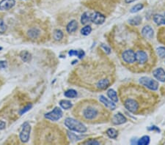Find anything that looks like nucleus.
I'll return each instance as SVG.
<instances>
[{"label": "nucleus", "instance_id": "nucleus-1", "mask_svg": "<svg viewBox=\"0 0 165 145\" xmlns=\"http://www.w3.org/2000/svg\"><path fill=\"white\" fill-rule=\"evenodd\" d=\"M123 104L134 114H145L153 108L157 97L145 86L136 84L123 85L119 89Z\"/></svg>", "mask_w": 165, "mask_h": 145}, {"label": "nucleus", "instance_id": "nucleus-2", "mask_svg": "<svg viewBox=\"0 0 165 145\" xmlns=\"http://www.w3.org/2000/svg\"><path fill=\"white\" fill-rule=\"evenodd\" d=\"M83 73V82L93 91L106 89L114 81L115 69L108 61L97 59L81 67Z\"/></svg>", "mask_w": 165, "mask_h": 145}, {"label": "nucleus", "instance_id": "nucleus-3", "mask_svg": "<svg viewBox=\"0 0 165 145\" xmlns=\"http://www.w3.org/2000/svg\"><path fill=\"white\" fill-rule=\"evenodd\" d=\"M75 116L90 124H101L108 122L110 112L103 103L90 99L79 103L74 110Z\"/></svg>", "mask_w": 165, "mask_h": 145}, {"label": "nucleus", "instance_id": "nucleus-4", "mask_svg": "<svg viewBox=\"0 0 165 145\" xmlns=\"http://www.w3.org/2000/svg\"><path fill=\"white\" fill-rule=\"evenodd\" d=\"M64 123L65 125L69 130L75 131V132L83 133H85L87 131V129L85 125L82 124V123H81L79 120H75V119L74 118H71V117L66 118L65 120Z\"/></svg>", "mask_w": 165, "mask_h": 145}, {"label": "nucleus", "instance_id": "nucleus-5", "mask_svg": "<svg viewBox=\"0 0 165 145\" xmlns=\"http://www.w3.org/2000/svg\"><path fill=\"white\" fill-rule=\"evenodd\" d=\"M135 57H136V61L135 62L137 65L140 66V71L144 70V66L149 62V55L147 52L145 50H137L135 52Z\"/></svg>", "mask_w": 165, "mask_h": 145}, {"label": "nucleus", "instance_id": "nucleus-6", "mask_svg": "<svg viewBox=\"0 0 165 145\" xmlns=\"http://www.w3.org/2000/svg\"><path fill=\"white\" fill-rule=\"evenodd\" d=\"M140 83L151 91H156L159 88V82L148 77L143 76L140 78Z\"/></svg>", "mask_w": 165, "mask_h": 145}, {"label": "nucleus", "instance_id": "nucleus-7", "mask_svg": "<svg viewBox=\"0 0 165 145\" xmlns=\"http://www.w3.org/2000/svg\"><path fill=\"white\" fill-rule=\"evenodd\" d=\"M121 58L125 65H133L136 61L135 51L133 49L124 50L121 54Z\"/></svg>", "mask_w": 165, "mask_h": 145}, {"label": "nucleus", "instance_id": "nucleus-8", "mask_svg": "<svg viewBox=\"0 0 165 145\" xmlns=\"http://www.w3.org/2000/svg\"><path fill=\"white\" fill-rule=\"evenodd\" d=\"M63 116V112L59 107H55L53 110L46 114L45 117L51 121H57Z\"/></svg>", "mask_w": 165, "mask_h": 145}, {"label": "nucleus", "instance_id": "nucleus-9", "mask_svg": "<svg viewBox=\"0 0 165 145\" xmlns=\"http://www.w3.org/2000/svg\"><path fill=\"white\" fill-rule=\"evenodd\" d=\"M31 126L29 123L26 122L23 125V128L20 133V139L23 143H27L29 139V135H30Z\"/></svg>", "mask_w": 165, "mask_h": 145}, {"label": "nucleus", "instance_id": "nucleus-10", "mask_svg": "<svg viewBox=\"0 0 165 145\" xmlns=\"http://www.w3.org/2000/svg\"><path fill=\"white\" fill-rule=\"evenodd\" d=\"M105 20H106L105 16H104L102 13H99V12H95L91 14V21L95 24L101 25V24H104Z\"/></svg>", "mask_w": 165, "mask_h": 145}, {"label": "nucleus", "instance_id": "nucleus-11", "mask_svg": "<svg viewBox=\"0 0 165 145\" xmlns=\"http://www.w3.org/2000/svg\"><path fill=\"white\" fill-rule=\"evenodd\" d=\"M112 122L114 125H122L126 123L127 119L121 113H117L112 116Z\"/></svg>", "mask_w": 165, "mask_h": 145}, {"label": "nucleus", "instance_id": "nucleus-12", "mask_svg": "<svg viewBox=\"0 0 165 145\" xmlns=\"http://www.w3.org/2000/svg\"><path fill=\"white\" fill-rule=\"evenodd\" d=\"M16 4L15 0H2L0 2V10H8L11 9Z\"/></svg>", "mask_w": 165, "mask_h": 145}, {"label": "nucleus", "instance_id": "nucleus-13", "mask_svg": "<svg viewBox=\"0 0 165 145\" xmlns=\"http://www.w3.org/2000/svg\"><path fill=\"white\" fill-rule=\"evenodd\" d=\"M153 29L150 26H145L142 29V35L144 38L147 39V40L152 39L153 37Z\"/></svg>", "mask_w": 165, "mask_h": 145}, {"label": "nucleus", "instance_id": "nucleus-14", "mask_svg": "<svg viewBox=\"0 0 165 145\" xmlns=\"http://www.w3.org/2000/svg\"><path fill=\"white\" fill-rule=\"evenodd\" d=\"M153 74V76L159 81H162V82L165 81V71L162 67H159L154 70Z\"/></svg>", "mask_w": 165, "mask_h": 145}, {"label": "nucleus", "instance_id": "nucleus-15", "mask_svg": "<svg viewBox=\"0 0 165 145\" xmlns=\"http://www.w3.org/2000/svg\"><path fill=\"white\" fill-rule=\"evenodd\" d=\"M99 101L101 103L104 104L108 109L109 110H115L116 108L115 104L114 103V102H112V101H109L106 97H105L104 96L101 95L99 97Z\"/></svg>", "mask_w": 165, "mask_h": 145}, {"label": "nucleus", "instance_id": "nucleus-16", "mask_svg": "<svg viewBox=\"0 0 165 145\" xmlns=\"http://www.w3.org/2000/svg\"><path fill=\"white\" fill-rule=\"evenodd\" d=\"M153 21L157 25H164L165 24V13L164 15L156 14L153 16Z\"/></svg>", "mask_w": 165, "mask_h": 145}, {"label": "nucleus", "instance_id": "nucleus-17", "mask_svg": "<svg viewBox=\"0 0 165 145\" xmlns=\"http://www.w3.org/2000/svg\"><path fill=\"white\" fill-rule=\"evenodd\" d=\"M78 28V24H77V21L75 20H73L71 22L69 23L67 25L66 27V29H67V32L68 33H73V32H75L76 30Z\"/></svg>", "mask_w": 165, "mask_h": 145}, {"label": "nucleus", "instance_id": "nucleus-18", "mask_svg": "<svg viewBox=\"0 0 165 145\" xmlns=\"http://www.w3.org/2000/svg\"><path fill=\"white\" fill-rule=\"evenodd\" d=\"M91 14L92 13H90V12L84 13L81 17V23L84 25H86L89 22H90L91 21Z\"/></svg>", "mask_w": 165, "mask_h": 145}, {"label": "nucleus", "instance_id": "nucleus-19", "mask_svg": "<svg viewBox=\"0 0 165 145\" xmlns=\"http://www.w3.org/2000/svg\"><path fill=\"white\" fill-rule=\"evenodd\" d=\"M107 96L109 97L111 101L114 103H117L118 101V97H117V94L114 89H109L107 91Z\"/></svg>", "mask_w": 165, "mask_h": 145}, {"label": "nucleus", "instance_id": "nucleus-20", "mask_svg": "<svg viewBox=\"0 0 165 145\" xmlns=\"http://www.w3.org/2000/svg\"><path fill=\"white\" fill-rule=\"evenodd\" d=\"M158 41L160 42L161 43L165 46V27H162L159 29L157 35Z\"/></svg>", "mask_w": 165, "mask_h": 145}, {"label": "nucleus", "instance_id": "nucleus-21", "mask_svg": "<svg viewBox=\"0 0 165 145\" xmlns=\"http://www.w3.org/2000/svg\"><path fill=\"white\" fill-rule=\"evenodd\" d=\"M20 57L21 58L23 61L24 62H28L29 61H31L32 59V55L29 52L27 51H21V54H20Z\"/></svg>", "mask_w": 165, "mask_h": 145}, {"label": "nucleus", "instance_id": "nucleus-22", "mask_svg": "<svg viewBox=\"0 0 165 145\" xmlns=\"http://www.w3.org/2000/svg\"><path fill=\"white\" fill-rule=\"evenodd\" d=\"M69 56H77L79 59H82V58L85 57V51L80 50V51H76V50H71V51L68 52Z\"/></svg>", "mask_w": 165, "mask_h": 145}, {"label": "nucleus", "instance_id": "nucleus-23", "mask_svg": "<svg viewBox=\"0 0 165 145\" xmlns=\"http://www.w3.org/2000/svg\"><path fill=\"white\" fill-rule=\"evenodd\" d=\"M142 22V18L140 16H135L131 19L128 20V23L132 26H138L140 25Z\"/></svg>", "mask_w": 165, "mask_h": 145}, {"label": "nucleus", "instance_id": "nucleus-24", "mask_svg": "<svg viewBox=\"0 0 165 145\" xmlns=\"http://www.w3.org/2000/svg\"><path fill=\"white\" fill-rule=\"evenodd\" d=\"M59 106L63 108V109H65V110H68V109H70L71 107L73 106L72 103L70 101H67V100H63L59 102Z\"/></svg>", "mask_w": 165, "mask_h": 145}, {"label": "nucleus", "instance_id": "nucleus-25", "mask_svg": "<svg viewBox=\"0 0 165 145\" xmlns=\"http://www.w3.org/2000/svg\"><path fill=\"white\" fill-rule=\"evenodd\" d=\"M64 95L66 97H68V98H74L77 96V92L75 89H71L65 92Z\"/></svg>", "mask_w": 165, "mask_h": 145}, {"label": "nucleus", "instance_id": "nucleus-26", "mask_svg": "<svg viewBox=\"0 0 165 145\" xmlns=\"http://www.w3.org/2000/svg\"><path fill=\"white\" fill-rule=\"evenodd\" d=\"M150 143V137L148 135H144L141 139H140L137 141L138 145H147L149 144Z\"/></svg>", "mask_w": 165, "mask_h": 145}, {"label": "nucleus", "instance_id": "nucleus-27", "mask_svg": "<svg viewBox=\"0 0 165 145\" xmlns=\"http://www.w3.org/2000/svg\"><path fill=\"white\" fill-rule=\"evenodd\" d=\"M106 134L109 138H112V139H116L118 135L117 131L115 128H109L106 131Z\"/></svg>", "mask_w": 165, "mask_h": 145}, {"label": "nucleus", "instance_id": "nucleus-28", "mask_svg": "<svg viewBox=\"0 0 165 145\" xmlns=\"http://www.w3.org/2000/svg\"><path fill=\"white\" fill-rule=\"evenodd\" d=\"M143 7H144V5L143 4H137V5H134V6L132 7L131 8V10H130V12L132 13H137V12L140 11L141 10H142Z\"/></svg>", "mask_w": 165, "mask_h": 145}, {"label": "nucleus", "instance_id": "nucleus-29", "mask_svg": "<svg viewBox=\"0 0 165 145\" xmlns=\"http://www.w3.org/2000/svg\"><path fill=\"white\" fill-rule=\"evenodd\" d=\"M63 37V32L59 29H56L54 32V38L56 40H62Z\"/></svg>", "mask_w": 165, "mask_h": 145}, {"label": "nucleus", "instance_id": "nucleus-30", "mask_svg": "<svg viewBox=\"0 0 165 145\" xmlns=\"http://www.w3.org/2000/svg\"><path fill=\"white\" fill-rule=\"evenodd\" d=\"M92 32V28L90 26H85V27H83L81 30V33L82 34L85 36L90 35Z\"/></svg>", "mask_w": 165, "mask_h": 145}, {"label": "nucleus", "instance_id": "nucleus-31", "mask_svg": "<svg viewBox=\"0 0 165 145\" xmlns=\"http://www.w3.org/2000/svg\"><path fill=\"white\" fill-rule=\"evenodd\" d=\"M68 135L69 138L73 142H76V141H79L81 140L82 139V136H79V135H76V134L73 133L71 132H68Z\"/></svg>", "mask_w": 165, "mask_h": 145}, {"label": "nucleus", "instance_id": "nucleus-32", "mask_svg": "<svg viewBox=\"0 0 165 145\" xmlns=\"http://www.w3.org/2000/svg\"><path fill=\"white\" fill-rule=\"evenodd\" d=\"M158 55L161 58H165V48L164 47H159L157 48Z\"/></svg>", "mask_w": 165, "mask_h": 145}, {"label": "nucleus", "instance_id": "nucleus-33", "mask_svg": "<svg viewBox=\"0 0 165 145\" xmlns=\"http://www.w3.org/2000/svg\"><path fill=\"white\" fill-rule=\"evenodd\" d=\"M6 29H7V27L5 24V23H4L3 20L0 19V33L1 34L5 33Z\"/></svg>", "mask_w": 165, "mask_h": 145}, {"label": "nucleus", "instance_id": "nucleus-34", "mask_svg": "<svg viewBox=\"0 0 165 145\" xmlns=\"http://www.w3.org/2000/svg\"><path fill=\"white\" fill-rule=\"evenodd\" d=\"M32 104H29V105L26 106L24 108H23L21 110V112H20V114H24V113H26L27 112H28V111H29V109L32 108Z\"/></svg>", "mask_w": 165, "mask_h": 145}, {"label": "nucleus", "instance_id": "nucleus-35", "mask_svg": "<svg viewBox=\"0 0 165 145\" xmlns=\"http://www.w3.org/2000/svg\"><path fill=\"white\" fill-rule=\"evenodd\" d=\"M83 144H99V142L94 139H90V140L86 141Z\"/></svg>", "mask_w": 165, "mask_h": 145}, {"label": "nucleus", "instance_id": "nucleus-36", "mask_svg": "<svg viewBox=\"0 0 165 145\" xmlns=\"http://www.w3.org/2000/svg\"><path fill=\"white\" fill-rule=\"evenodd\" d=\"M101 48H104V50L105 51V52L107 54H109L111 53V49H110V48L109 47H108L107 46H105V45H104V44H102L101 45Z\"/></svg>", "mask_w": 165, "mask_h": 145}, {"label": "nucleus", "instance_id": "nucleus-37", "mask_svg": "<svg viewBox=\"0 0 165 145\" xmlns=\"http://www.w3.org/2000/svg\"><path fill=\"white\" fill-rule=\"evenodd\" d=\"M7 62L6 61H0V69L6 68Z\"/></svg>", "mask_w": 165, "mask_h": 145}, {"label": "nucleus", "instance_id": "nucleus-38", "mask_svg": "<svg viewBox=\"0 0 165 145\" xmlns=\"http://www.w3.org/2000/svg\"><path fill=\"white\" fill-rule=\"evenodd\" d=\"M148 130L149 131H156L157 132H160V129H159L158 127H156V126H152V127H151V128H148Z\"/></svg>", "mask_w": 165, "mask_h": 145}, {"label": "nucleus", "instance_id": "nucleus-39", "mask_svg": "<svg viewBox=\"0 0 165 145\" xmlns=\"http://www.w3.org/2000/svg\"><path fill=\"white\" fill-rule=\"evenodd\" d=\"M5 125H6V124H5V122H3V121H0V130H3V129H5Z\"/></svg>", "mask_w": 165, "mask_h": 145}, {"label": "nucleus", "instance_id": "nucleus-40", "mask_svg": "<svg viewBox=\"0 0 165 145\" xmlns=\"http://www.w3.org/2000/svg\"><path fill=\"white\" fill-rule=\"evenodd\" d=\"M135 1H136V0H125V3H127V4L132 3V2H135Z\"/></svg>", "mask_w": 165, "mask_h": 145}, {"label": "nucleus", "instance_id": "nucleus-41", "mask_svg": "<svg viewBox=\"0 0 165 145\" xmlns=\"http://www.w3.org/2000/svg\"><path fill=\"white\" fill-rule=\"evenodd\" d=\"M2 47H0V51H1V50H2Z\"/></svg>", "mask_w": 165, "mask_h": 145}]
</instances>
